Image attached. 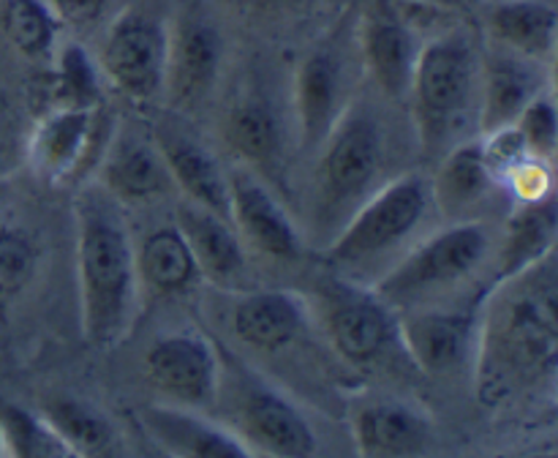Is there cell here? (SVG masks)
Segmentation results:
<instances>
[{"label":"cell","instance_id":"cell-4","mask_svg":"<svg viewBox=\"0 0 558 458\" xmlns=\"http://www.w3.org/2000/svg\"><path fill=\"white\" fill-rule=\"evenodd\" d=\"M430 207L434 200L425 174L403 172L387 180L325 245L332 276L374 287L417 243Z\"/></svg>","mask_w":558,"mask_h":458},{"label":"cell","instance_id":"cell-24","mask_svg":"<svg viewBox=\"0 0 558 458\" xmlns=\"http://www.w3.org/2000/svg\"><path fill=\"white\" fill-rule=\"evenodd\" d=\"M156 145L167 161L174 189L183 191L185 202L229 218V172L210 147L174 129L156 131Z\"/></svg>","mask_w":558,"mask_h":458},{"label":"cell","instance_id":"cell-13","mask_svg":"<svg viewBox=\"0 0 558 458\" xmlns=\"http://www.w3.org/2000/svg\"><path fill=\"white\" fill-rule=\"evenodd\" d=\"M425 41L428 38H420V27L409 20L398 0H374L360 20L365 71L390 98H407Z\"/></svg>","mask_w":558,"mask_h":458},{"label":"cell","instance_id":"cell-25","mask_svg":"<svg viewBox=\"0 0 558 458\" xmlns=\"http://www.w3.org/2000/svg\"><path fill=\"white\" fill-rule=\"evenodd\" d=\"M485 27L494 47L554 65L558 14L550 0H490L485 9Z\"/></svg>","mask_w":558,"mask_h":458},{"label":"cell","instance_id":"cell-17","mask_svg":"<svg viewBox=\"0 0 558 458\" xmlns=\"http://www.w3.org/2000/svg\"><path fill=\"white\" fill-rule=\"evenodd\" d=\"M140 425L167 458H256L232 429L196 409L147 403L140 409Z\"/></svg>","mask_w":558,"mask_h":458},{"label":"cell","instance_id":"cell-22","mask_svg":"<svg viewBox=\"0 0 558 458\" xmlns=\"http://www.w3.org/2000/svg\"><path fill=\"white\" fill-rule=\"evenodd\" d=\"M96 172V183L120 205H147L174 189L156 140L123 136L120 131H114Z\"/></svg>","mask_w":558,"mask_h":458},{"label":"cell","instance_id":"cell-20","mask_svg":"<svg viewBox=\"0 0 558 458\" xmlns=\"http://www.w3.org/2000/svg\"><path fill=\"white\" fill-rule=\"evenodd\" d=\"M229 322L245 347L281 352L298 341L311 322V305L303 294L287 289H248L234 298Z\"/></svg>","mask_w":558,"mask_h":458},{"label":"cell","instance_id":"cell-12","mask_svg":"<svg viewBox=\"0 0 558 458\" xmlns=\"http://www.w3.org/2000/svg\"><path fill=\"white\" fill-rule=\"evenodd\" d=\"M229 221L245 251L267 260H300L305 240L287 207L262 183L254 169L238 164L229 169Z\"/></svg>","mask_w":558,"mask_h":458},{"label":"cell","instance_id":"cell-18","mask_svg":"<svg viewBox=\"0 0 558 458\" xmlns=\"http://www.w3.org/2000/svg\"><path fill=\"white\" fill-rule=\"evenodd\" d=\"M352 104L347 87V65L336 49L308 52L294 74V118L303 147H319L341 114Z\"/></svg>","mask_w":558,"mask_h":458},{"label":"cell","instance_id":"cell-32","mask_svg":"<svg viewBox=\"0 0 558 458\" xmlns=\"http://www.w3.org/2000/svg\"><path fill=\"white\" fill-rule=\"evenodd\" d=\"M44 245L25 224L0 221V325L41 270Z\"/></svg>","mask_w":558,"mask_h":458},{"label":"cell","instance_id":"cell-1","mask_svg":"<svg viewBox=\"0 0 558 458\" xmlns=\"http://www.w3.org/2000/svg\"><path fill=\"white\" fill-rule=\"evenodd\" d=\"M558 360L556 254L494 281L477 314L474 371L485 403L554 385Z\"/></svg>","mask_w":558,"mask_h":458},{"label":"cell","instance_id":"cell-19","mask_svg":"<svg viewBox=\"0 0 558 458\" xmlns=\"http://www.w3.org/2000/svg\"><path fill=\"white\" fill-rule=\"evenodd\" d=\"M545 91H550V65L490 44L488 52H483L480 134L512 125Z\"/></svg>","mask_w":558,"mask_h":458},{"label":"cell","instance_id":"cell-21","mask_svg":"<svg viewBox=\"0 0 558 458\" xmlns=\"http://www.w3.org/2000/svg\"><path fill=\"white\" fill-rule=\"evenodd\" d=\"M174 227L189 243L202 281H210L221 289H240L248 276V251L229 218L205 210L194 202H183L174 210Z\"/></svg>","mask_w":558,"mask_h":458},{"label":"cell","instance_id":"cell-11","mask_svg":"<svg viewBox=\"0 0 558 458\" xmlns=\"http://www.w3.org/2000/svg\"><path fill=\"white\" fill-rule=\"evenodd\" d=\"M145 374L167 403L202 412L221 396L223 360L199 330H172L147 349Z\"/></svg>","mask_w":558,"mask_h":458},{"label":"cell","instance_id":"cell-15","mask_svg":"<svg viewBox=\"0 0 558 458\" xmlns=\"http://www.w3.org/2000/svg\"><path fill=\"white\" fill-rule=\"evenodd\" d=\"M221 71V36L199 11H183L167 27L161 93L174 109L199 107Z\"/></svg>","mask_w":558,"mask_h":458},{"label":"cell","instance_id":"cell-30","mask_svg":"<svg viewBox=\"0 0 558 458\" xmlns=\"http://www.w3.org/2000/svg\"><path fill=\"white\" fill-rule=\"evenodd\" d=\"M47 109H93L101 107V69L98 60L76 41H60L49 60Z\"/></svg>","mask_w":558,"mask_h":458},{"label":"cell","instance_id":"cell-41","mask_svg":"<svg viewBox=\"0 0 558 458\" xmlns=\"http://www.w3.org/2000/svg\"><path fill=\"white\" fill-rule=\"evenodd\" d=\"M248 3H256V5H278V3H283V0H248Z\"/></svg>","mask_w":558,"mask_h":458},{"label":"cell","instance_id":"cell-27","mask_svg":"<svg viewBox=\"0 0 558 458\" xmlns=\"http://www.w3.org/2000/svg\"><path fill=\"white\" fill-rule=\"evenodd\" d=\"M556 238L558 216L554 200L537 202V205H512L505 232H501L499 249H494V281L529 270L532 265L543 262L545 256L556 254Z\"/></svg>","mask_w":558,"mask_h":458},{"label":"cell","instance_id":"cell-44","mask_svg":"<svg viewBox=\"0 0 558 458\" xmlns=\"http://www.w3.org/2000/svg\"><path fill=\"white\" fill-rule=\"evenodd\" d=\"M9 458H11V456H9Z\"/></svg>","mask_w":558,"mask_h":458},{"label":"cell","instance_id":"cell-26","mask_svg":"<svg viewBox=\"0 0 558 458\" xmlns=\"http://www.w3.org/2000/svg\"><path fill=\"white\" fill-rule=\"evenodd\" d=\"M134 254L140 287L147 292L174 298L191 292L202 281L194 254L174 221L150 229L142 240H134Z\"/></svg>","mask_w":558,"mask_h":458},{"label":"cell","instance_id":"cell-29","mask_svg":"<svg viewBox=\"0 0 558 458\" xmlns=\"http://www.w3.org/2000/svg\"><path fill=\"white\" fill-rule=\"evenodd\" d=\"M223 142L243 161V167H262L281 153V120L262 98H240L223 114Z\"/></svg>","mask_w":558,"mask_h":458},{"label":"cell","instance_id":"cell-9","mask_svg":"<svg viewBox=\"0 0 558 458\" xmlns=\"http://www.w3.org/2000/svg\"><path fill=\"white\" fill-rule=\"evenodd\" d=\"M232 431L256 456L316 458L319 453L314 423L298 401L248 369H240L234 382Z\"/></svg>","mask_w":558,"mask_h":458},{"label":"cell","instance_id":"cell-39","mask_svg":"<svg viewBox=\"0 0 558 458\" xmlns=\"http://www.w3.org/2000/svg\"><path fill=\"white\" fill-rule=\"evenodd\" d=\"M0 458H9V445H5L3 429H0Z\"/></svg>","mask_w":558,"mask_h":458},{"label":"cell","instance_id":"cell-2","mask_svg":"<svg viewBox=\"0 0 558 458\" xmlns=\"http://www.w3.org/2000/svg\"><path fill=\"white\" fill-rule=\"evenodd\" d=\"M74 229L82 336L90 347L109 349L129 336L140 311L134 234L123 205L96 180L76 194Z\"/></svg>","mask_w":558,"mask_h":458},{"label":"cell","instance_id":"cell-31","mask_svg":"<svg viewBox=\"0 0 558 458\" xmlns=\"http://www.w3.org/2000/svg\"><path fill=\"white\" fill-rule=\"evenodd\" d=\"M0 27L5 41L31 63H49L63 31L47 0H3Z\"/></svg>","mask_w":558,"mask_h":458},{"label":"cell","instance_id":"cell-35","mask_svg":"<svg viewBox=\"0 0 558 458\" xmlns=\"http://www.w3.org/2000/svg\"><path fill=\"white\" fill-rule=\"evenodd\" d=\"M515 131L521 134L523 145L532 156L554 161L558 150V109L554 91H545L543 96L534 98L521 114H518Z\"/></svg>","mask_w":558,"mask_h":458},{"label":"cell","instance_id":"cell-37","mask_svg":"<svg viewBox=\"0 0 558 458\" xmlns=\"http://www.w3.org/2000/svg\"><path fill=\"white\" fill-rule=\"evenodd\" d=\"M60 25H90L107 0H47Z\"/></svg>","mask_w":558,"mask_h":458},{"label":"cell","instance_id":"cell-14","mask_svg":"<svg viewBox=\"0 0 558 458\" xmlns=\"http://www.w3.org/2000/svg\"><path fill=\"white\" fill-rule=\"evenodd\" d=\"M349 429L360 458H428L436 442L430 414L392 396L360 398Z\"/></svg>","mask_w":558,"mask_h":458},{"label":"cell","instance_id":"cell-40","mask_svg":"<svg viewBox=\"0 0 558 458\" xmlns=\"http://www.w3.org/2000/svg\"><path fill=\"white\" fill-rule=\"evenodd\" d=\"M518 458H556V453L554 450H548V453H529V456H518Z\"/></svg>","mask_w":558,"mask_h":458},{"label":"cell","instance_id":"cell-8","mask_svg":"<svg viewBox=\"0 0 558 458\" xmlns=\"http://www.w3.org/2000/svg\"><path fill=\"white\" fill-rule=\"evenodd\" d=\"M319 320L327 341L347 363L371 369L381 363L398 341V314L374 287L332 276L322 287Z\"/></svg>","mask_w":558,"mask_h":458},{"label":"cell","instance_id":"cell-3","mask_svg":"<svg viewBox=\"0 0 558 458\" xmlns=\"http://www.w3.org/2000/svg\"><path fill=\"white\" fill-rule=\"evenodd\" d=\"M480 93H483V52L461 27L436 33L420 49L409 104L417 140L430 156L480 136Z\"/></svg>","mask_w":558,"mask_h":458},{"label":"cell","instance_id":"cell-16","mask_svg":"<svg viewBox=\"0 0 558 458\" xmlns=\"http://www.w3.org/2000/svg\"><path fill=\"white\" fill-rule=\"evenodd\" d=\"M480 309L469 305H425L398 314L401 349L425 374H450L474 354Z\"/></svg>","mask_w":558,"mask_h":458},{"label":"cell","instance_id":"cell-28","mask_svg":"<svg viewBox=\"0 0 558 458\" xmlns=\"http://www.w3.org/2000/svg\"><path fill=\"white\" fill-rule=\"evenodd\" d=\"M38 414L80 458H131L118 425L85 398L58 396L44 403Z\"/></svg>","mask_w":558,"mask_h":458},{"label":"cell","instance_id":"cell-36","mask_svg":"<svg viewBox=\"0 0 558 458\" xmlns=\"http://www.w3.org/2000/svg\"><path fill=\"white\" fill-rule=\"evenodd\" d=\"M27 125L5 91H0V180L25 164Z\"/></svg>","mask_w":558,"mask_h":458},{"label":"cell","instance_id":"cell-42","mask_svg":"<svg viewBox=\"0 0 558 458\" xmlns=\"http://www.w3.org/2000/svg\"><path fill=\"white\" fill-rule=\"evenodd\" d=\"M256 458H272V456H256Z\"/></svg>","mask_w":558,"mask_h":458},{"label":"cell","instance_id":"cell-7","mask_svg":"<svg viewBox=\"0 0 558 458\" xmlns=\"http://www.w3.org/2000/svg\"><path fill=\"white\" fill-rule=\"evenodd\" d=\"M114 131L104 104L93 109H44L27 129L25 164L47 185L80 183L96 172Z\"/></svg>","mask_w":558,"mask_h":458},{"label":"cell","instance_id":"cell-5","mask_svg":"<svg viewBox=\"0 0 558 458\" xmlns=\"http://www.w3.org/2000/svg\"><path fill=\"white\" fill-rule=\"evenodd\" d=\"M314 174V227L330 243L338 229L387 183V136L368 104L352 101L319 147Z\"/></svg>","mask_w":558,"mask_h":458},{"label":"cell","instance_id":"cell-38","mask_svg":"<svg viewBox=\"0 0 558 458\" xmlns=\"http://www.w3.org/2000/svg\"><path fill=\"white\" fill-rule=\"evenodd\" d=\"M407 3L430 5V9H441V11H450V14H456V11L463 9V3H466V0H407Z\"/></svg>","mask_w":558,"mask_h":458},{"label":"cell","instance_id":"cell-6","mask_svg":"<svg viewBox=\"0 0 558 458\" xmlns=\"http://www.w3.org/2000/svg\"><path fill=\"white\" fill-rule=\"evenodd\" d=\"M494 245L485 221H450L417 240L374 289L396 314L450 303L494 260Z\"/></svg>","mask_w":558,"mask_h":458},{"label":"cell","instance_id":"cell-33","mask_svg":"<svg viewBox=\"0 0 558 458\" xmlns=\"http://www.w3.org/2000/svg\"><path fill=\"white\" fill-rule=\"evenodd\" d=\"M0 429L11 458H80L41 414L20 403L0 401Z\"/></svg>","mask_w":558,"mask_h":458},{"label":"cell","instance_id":"cell-43","mask_svg":"<svg viewBox=\"0 0 558 458\" xmlns=\"http://www.w3.org/2000/svg\"><path fill=\"white\" fill-rule=\"evenodd\" d=\"M161 458H167V456H161Z\"/></svg>","mask_w":558,"mask_h":458},{"label":"cell","instance_id":"cell-10","mask_svg":"<svg viewBox=\"0 0 558 458\" xmlns=\"http://www.w3.org/2000/svg\"><path fill=\"white\" fill-rule=\"evenodd\" d=\"M96 60L114 91L134 101H150L163 87L167 25L147 11H120L107 27Z\"/></svg>","mask_w":558,"mask_h":458},{"label":"cell","instance_id":"cell-34","mask_svg":"<svg viewBox=\"0 0 558 458\" xmlns=\"http://www.w3.org/2000/svg\"><path fill=\"white\" fill-rule=\"evenodd\" d=\"M496 185L510 205H537L554 200V161L537 156L521 158L496 180Z\"/></svg>","mask_w":558,"mask_h":458},{"label":"cell","instance_id":"cell-23","mask_svg":"<svg viewBox=\"0 0 558 458\" xmlns=\"http://www.w3.org/2000/svg\"><path fill=\"white\" fill-rule=\"evenodd\" d=\"M430 180V200L447 221H483L494 194H501L485 164L480 136L450 147Z\"/></svg>","mask_w":558,"mask_h":458}]
</instances>
